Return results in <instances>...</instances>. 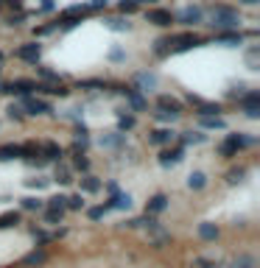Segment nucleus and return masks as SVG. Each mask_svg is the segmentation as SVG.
I'll return each mask as SVG.
<instances>
[{
  "label": "nucleus",
  "instance_id": "72a5a7b5",
  "mask_svg": "<svg viewBox=\"0 0 260 268\" xmlns=\"http://www.w3.org/2000/svg\"><path fill=\"white\" fill-rule=\"evenodd\" d=\"M118 9H121L123 14H131V11L137 9V0H121V3H118Z\"/></svg>",
  "mask_w": 260,
  "mask_h": 268
},
{
  "label": "nucleus",
  "instance_id": "5701e85b",
  "mask_svg": "<svg viewBox=\"0 0 260 268\" xmlns=\"http://www.w3.org/2000/svg\"><path fill=\"white\" fill-rule=\"evenodd\" d=\"M201 126L204 129H224V120L218 115H213V118H201Z\"/></svg>",
  "mask_w": 260,
  "mask_h": 268
},
{
  "label": "nucleus",
  "instance_id": "4468645a",
  "mask_svg": "<svg viewBox=\"0 0 260 268\" xmlns=\"http://www.w3.org/2000/svg\"><path fill=\"white\" fill-rule=\"evenodd\" d=\"M224 143H227V146H229V148H235V151H241V148L252 146L255 140H252V137H243V134H229V137H227Z\"/></svg>",
  "mask_w": 260,
  "mask_h": 268
},
{
  "label": "nucleus",
  "instance_id": "9d476101",
  "mask_svg": "<svg viewBox=\"0 0 260 268\" xmlns=\"http://www.w3.org/2000/svg\"><path fill=\"white\" fill-rule=\"evenodd\" d=\"M182 156H185L182 148H173V151H162V154H160V165H162V168H171V165L182 162Z\"/></svg>",
  "mask_w": 260,
  "mask_h": 268
},
{
  "label": "nucleus",
  "instance_id": "9b49d317",
  "mask_svg": "<svg viewBox=\"0 0 260 268\" xmlns=\"http://www.w3.org/2000/svg\"><path fill=\"white\" fill-rule=\"evenodd\" d=\"M165 207H168V196H162V193H157V196H151V199H148V207H146V212H148V215H157V212H162Z\"/></svg>",
  "mask_w": 260,
  "mask_h": 268
},
{
  "label": "nucleus",
  "instance_id": "c03bdc74",
  "mask_svg": "<svg viewBox=\"0 0 260 268\" xmlns=\"http://www.w3.org/2000/svg\"><path fill=\"white\" fill-rule=\"evenodd\" d=\"M104 215H106L104 207H93V209H90V218H93V221H98V218H104Z\"/></svg>",
  "mask_w": 260,
  "mask_h": 268
},
{
  "label": "nucleus",
  "instance_id": "6ab92c4d",
  "mask_svg": "<svg viewBox=\"0 0 260 268\" xmlns=\"http://www.w3.org/2000/svg\"><path fill=\"white\" fill-rule=\"evenodd\" d=\"M39 151L45 154V159H59L62 156V148L56 143H45V146H39Z\"/></svg>",
  "mask_w": 260,
  "mask_h": 268
},
{
  "label": "nucleus",
  "instance_id": "3c124183",
  "mask_svg": "<svg viewBox=\"0 0 260 268\" xmlns=\"http://www.w3.org/2000/svg\"><path fill=\"white\" fill-rule=\"evenodd\" d=\"M0 64H3V51H0Z\"/></svg>",
  "mask_w": 260,
  "mask_h": 268
},
{
  "label": "nucleus",
  "instance_id": "603ef678",
  "mask_svg": "<svg viewBox=\"0 0 260 268\" xmlns=\"http://www.w3.org/2000/svg\"><path fill=\"white\" fill-rule=\"evenodd\" d=\"M0 9H3V0H0Z\"/></svg>",
  "mask_w": 260,
  "mask_h": 268
},
{
  "label": "nucleus",
  "instance_id": "1a4fd4ad",
  "mask_svg": "<svg viewBox=\"0 0 260 268\" xmlns=\"http://www.w3.org/2000/svg\"><path fill=\"white\" fill-rule=\"evenodd\" d=\"M123 95L129 98V104H131V109H134V112H143V109H146V98L140 95V89H131V87H126V89H123Z\"/></svg>",
  "mask_w": 260,
  "mask_h": 268
},
{
  "label": "nucleus",
  "instance_id": "423d86ee",
  "mask_svg": "<svg viewBox=\"0 0 260 268\" xmlns=\"http://www.w3.org/2000/svg\"><path fill=\"white\" fill-rule=\"evenodd\" d=\"M146 20L154 23V26H160V28H168L173 23V14L165 9H151V11H146Z\"/></svg>",
  "mask_w": 260,
  "mask_h": 268
},
{
  "label": "nucleus",
  "instance_id": "e433bc0d",
  "mask_svg": "<svg viewBox=\"0 0 260 268\" xmlns=\"http://www.w3.org/2000/svg\"><path fill=\"white\" fill-rule=\"evenodd\" d=\"M154 118H157L160 123H171V120H176L179 115H173V112H162V109H160V112H154Z\"/></svg>",
  "mask_w": 260,
  "mask_h": 268
},
{
  "label": "nucleus",
  "instance_id": "37998d69",
  "mask_svg": "<svg viewBox=\"0 0 260 268\" xmlns=\"http://www.w3.org/2000/svg\"><path fill=\"white\" fill-rule=\"evenodd\" d=\"M26 263H45V254L42 251H34V254H28Z\"/></svg>",
  "mask_w": 260,
  "mask_h": 268
},
{
  "label": "nucleus",
  "instance_id": "ea45409f",
  "mask_svg": "<svg viewBox=\"0 0 260 268\" xmlns=\"http://www.w3.org/2000/svg\"><path fill=\"white\" fill-rule=\"evenodd\" d=\"M45 221H48V224H62V212H56V209H48V212H45Z\"/></svg>",
  "mask_w": 260,
  "mask_h": 268
},
{
  "label": "nucleus",
  "instance_id": "2eb2a0df",
  "mask_svg": "<svg viewBox=\"0 0 260 268\" xmlns=\"http://www.w3.org/2000/svg\"><path fill=\"white\" fill-rule=\"evenodd\" d=\"M199 238H201V240H216V238H218V226L210 224V221L199 224Z\"/></svg>",
  "mask_w": 260,
  "mask_h": 268
},
{
  "label": "nucleus",
  "instance_id": "49530a36",
  "mask_svg": "<svg viewBox=\"0 0 260 268\" xmlns=\"http://www.w3.org/2000/svg\"><path fill=\"white\" fill-rule=\"evenodd\" d=\"M28 184H31V187H45L48 179H28Z\"/></svg>",
  "mask_w": 260,
  "mask_h": 268
},
{
  "label": "nucleus",
  "instance_id": "c85d7f7f",
  "mask_svg": "<svg viewBox=\"0 0 260 268\" xmlns=\"http://www.w3.org/2000/svg\"><path fill=\"white\" fill-rule=\"evenodd\" d=\"M73 165H76L78 171H87V168H90V159L84 156V151H76V159H73Z\"/></svg>",
  "mask_w": 260,
  "mask_h": 268
},
{
  "label": "nucleus",
  "instance_id": "c9c22d12",
  "mask_svg": "<svg viewBox=\"0 0 260 268\" xmlns=\"http://www.w3.org/2000/svg\"><path fill=\"white\" fill-rule=\"evenodd\" d=\"M168 240H171V235H168V232H160V229H157V235H154V246H157V249H162Z\"/></svg>",
  "mask_w": 260,
  "mask_h": 268
},
{
  "label": "nucleus",
  "instance_id": "f8f14e48",
  "mask_svg": "<svg viewBox=\"0 0 260 268\" xmlns=\"http://www.w3.org/2000/svg\"><path fill=\"white\" fill-rule=\"evenodd\" d=\"M157 106H160L162 112H173V115H179V112H182V104H179L176 98H171V95H160Z\"/></svg>",
  "mask_w": 260,
  "mask_h": 268
},
{
  "label": "nucleus",
  "instance_id": "4be33fe9",
  "mask_svg": "<svg viewBox=\"0 0 260 268\" xmlns=\"http://www.w3.org/2000/svg\"><path fill=\"white\" fill-rule=\"evenodd\" d=\"M134 123H137V120H134L131 115H126V112L118 115V129H121V131H131V129H134Z\"/></svg>",
  "mask_w": 260,
  "mask_h": 268
},
{
  "label": "nucleus",
  "instance_id": "4c0bfd02",
  "mask_svg": "<svg viewBox=\"0 0 260 268\" xmlns=\"http://www.w3.org/2000/svg\"><path fill=\"white\" fill-rule=\"evenodd\" d=\"M56 182H59V184H70V182H73L67 168H59V171H56Z\"/></svg>",
  "mask_w": 260,
  "mask_h": 268
},
{
  "label": "nucleus",
  "instance_id": "f704fd0d",
  "mask_svg": "<svg viewBox=\"0 0 260 268\" xmlns=\"http://www.w3.org/2000/svg\"><path fill=\"white\" fill-rule=\"evenodd\" d=\"M23 207H26V209H42L45 201L42 199H23Z\"/></svg>",
  "mask_w": 260,
  "mask_h": 268
},
{
  "label": "nucleus",
  "instance_id": "c756f323",
  "mask_svg": "<svg viewBox=\"0 0 260 268\" xmlns=\"http://www.w3.org/2000/svg\"><path fill=\"white\" fill-rule=\"evenodd\" d=\"M191 268H221L218 263H213V260H204V257H196L193 260V266Z\"/></svg>",
  "mask_w": 260,
  "mask_h": 268
},
{
  "label": "nucleus",
  "instance_id": "8fccbe9b",
  "mask_svg": "<svg viewBox=\"0 0 260 268\" xmlns=\"http://www.w3.org/2000/svg\"><path fill=\"white\" fill-rule=\"evenodd\" d=\"M137 3H157V0H137Z\"/></svg>",
  "mask_w": 260,
  "mask_h": 268
},
{
  "label": "nucleus",
  "instance_id": "864d4df0",
  "mask_svg": "<svg viewBox=\"0 0 260 268\" xmlns=\"http://www.w3.org/2000/svg\"><path fill=\"white\" fill-rule=\"evenodd\" d=\"M0 70H3V64H0Z\"/></svg>",
  "mask_w": 260,
  "mask_h": 268
},
{
  "label": "nucleus",
  "instance_id": "de8ad7c7",
  "mask_svg": "<svg viewBox=\"0 0 260 268\" xmlns=\"http://www.w3.org/2000/svg\"><path fill=\"white\" fill-rule=\"evenodd\" d=\"M11 6H14V9H23V0H9Z\"/></svg>",
  "mask_w": 260,
  "mask_h": 268
},
{
  "label": "nucleus",
  "instance_id": "393cba45",
  "mask_svg": "<svg viewBox=\"0 0 260 268\" xmlns=\"http://www.w3.org/2000/svg\"><path fill=\"white\" fill-rule=\"evenodd\" d=\"M101 146H106V148H118V146H123V134H109V137L101 140Z\"/></svg>",
  "mask_w": 260,
  "mask_h": 268
},
{
  "label": "nucleus",
  "instance_id": "0eeeda50",
  "mask_svg": "<svg viewBox=\"0 0 260 268\" xmlns=\"http://www.w3.org/2000/svg\"><path fill=\"white\" fill-rule=\"evenodd\" d=\"M173 51H191V48H196V45H201V39L196 34H179V36H173Z\"/></svg>",
  "mask_w": 260,
  "mask_h": 268
},
{
  "label": "nucleus",
  "instance_id": "f3484780",
  "mask_svg": "<svg viewBox=\"0 0 260 268\" xmlns=\"http://www.w3.org/2000/svg\"><path fill=\"white\" fill-rule=\"evenodd\" d=\"M14 156H23V148L20 146H3L0 148V162H9Z\"/></svg>",
  "mask_w": 260,
  "mask_h": 268
},
{
  "label": "nucleus",
  "instance_id": "412c9836",
  "mask_svg": "<svg viewBox=\"0 0 260 268\" xmlns=\"http://www.w3.org/2000/svg\"><path fill=\"white\" fill-rule=\"evenodd\" d=\"M81 190L84 193H98L101 190V182H98L96 176H84V179H81Z\"/></svg>",
  "mask_w": 260,
  "mask_h": 268
},
{
  "label": "nucleus",
  "instance_id": "2f4dec72",
  "mask_svg": "<svg viewBox=\"0 0 260 268\" xmlns=\"http://www.w3.org/2000/svg\"><path fill=\"white\" fill-rule=\"evenodd\" d=\"M36 73H39V76H42L45 81H56V84H59V76H56V73H53L51 67H36Z\"/></svg>",
  "mask_w": 260,
  "mask_h": 268
},
{
  "label": "nucleus",
  "instance_id": "a18cd8bd",
  "mask_svg": "<svg viewBox=\"0 0 260 268\" xmlns=\"http://www.w3.org/2000/svg\"><path fill=\"white\" fill-rule=\"evenodd\" d=\"M218 151H221L224 156H235V154H238V151H235V148H229L227 143H221V148H218Z\"/></svg>",
  "mask_w": 260,
  "mask_h": 268
},
{
  "label": "nucleus",
  "instance_id": "b1692460",
  "mask_svg": "<svg viewBox=\"0 0 260 268\" xmlns=\"http://www.w3.org/2000/svg\"><path fill=\"white\" fill-rule=\"evenodd\" d=\"M243 176H246V168H232V171L227 173V182H229V184H238Z\"/></svg>",
  "mask_w": 260,
  "mask_h": 268
},
{
  "label": "nucleus",
  "instance_id": "7c9ffc66",
  "mask_svg": "<svg viewBox=\"0 0 260 268\" xmlns=\"http://www.w3.org/2000/svg\"><path fill=\"white\" fill-rule=\"evenodd\" d=\"M109 28H112V31H129L131 23L129 20H109Z\"/></svg>",
  "mask_w": 260,
  "mask_h": 268
},
{
  "label": "nucleus",
  "instance_id": "473e14b6",
  "mask_svg": "<svg viewBox=\"0 0 260 268\" xmlns=\"http://www.w3.org/2000/svg\"><path fill=\"white\" fill-rule=\"evenodd\" d=\"M9 118H11V120H23V118H26L23 106H20V104H11L9 106Z\"/></svg>",
  "mask_w": 260,
  "mask_h": 268
},
{
  "label": "nucleus",
  "instance_id": "cd10ccee",
  "mask_svg": "<svg viewBox=\"0 0 260 268\" xmlns=\"http://www.w3.org/2000/svg\"><path fill=\"white\" fill-rule=\"evenodd\" d=\"M20 221V215L17 212H6V215L0 218V229H6V226H14Z\"/></svg>",
  "mask_w": 260,
  "mask_h": 268
},
{
  "label": "nucleus",
  "instance_id": "58836bf2",
  "mask_svg": "<svg viewBox=\"0 0 260 268\" xmlns=\"http://www.w3.org/2000/svg\"><path fill=\"white\" fill-rule=\"evenodd\" d=\"M65 207H70V209H81V207H84V199H81V196H70Z\"/></svg>",
  "mask_w": 260,
  "mask_h": 268
},
{
  "label": "nucleus",
  "instance_id": "7ed1b4c3",
  "mask_svg": "<svg viewBox=\"0 0 260 268\" xmlns=\"http://www.w3.org/2000/svg\"><path fill=\"white\" fill-rule=\"evenodd\" d=\"M243 112H246V118H252V120L260 118V92L258 89H252L249 95H243Z\"/></svg>",
  "mask_w": 260,
  "mask_h": 268
},
{
  "label": "nucleus",
  "instance_id": "09e8293b",
  "mask_svg": "<svg viewBox=\"0 0 260 268\" xmlns=\"http://www.w3.org/2000/svg\"><path fill=\"white\" fill-rule=\"evenodd\" d=\"M241 3H246V6H255V3H258V0H241Z\"/></svg>",
  "mask_w": 260,
  "mask_h": 268
},
{
  "label": "nucleus",
  "instance_id": "a19ab883",
  "mask_svg": "<svg viewBox=\"0 0 260 268\" xmlns=\"http://www.w3.org/2000/svg\"><path fill=\"white\" fill-rule=\"evenodd\" d=\"M204 140V134H199V131H188L185 134V143H201Z\"/></svg>",
  "mask_w": 260,
  "mask_h": 268
},
{
  "label": "nucleus",
  "instance_id": "f257e3e1",
  "mask_svg": "<svg viewBox=\"0 0 260 268\" xmlns=\"http://www.w3.org/2000/svg\"><path fill=\"white\" fill-rule=\"evenodd\" d=\"M241 26V11L232 6H216L213 9V28H238Z\"/></svg>",
  "mask_w": 260,
  "mask_h": 268
},
{
  "label": "nucleus",
  "instance_id": "a211bd4d",
  "mask_svg": "<svg viewBox=\"0 0 260 268\" xmlns=\"http://www.w3.org/2000/svg\"><path fill=\"white\" fill-rule=\"evenodd\" d=\"M137 87L140 89H154L157 87V76L154 73H140L137 76Z\"/></svg>",
  "mask_w": 260,
  "mask_h": 268
},
{
  "label": "nucleus",
  "instance_id": "20e7f679",
  "mask_svg": "<svg viewBox=\"0 0 260 268\" xmlns=\"http://www.w3.org/2000/svg\"><path fill=\"white\" fill-rule=\"evenodd\" d=\"M23 112L26 115H51V104L48 101H39V98H26L23 101Z\"/></svg>",
  "mask_w": 260,
  "mask_h": 268
},
{
  "label": "nucleus",
  "instance_id": "39448f33",
  "mask_svg": "<svg viewBox=\"0 0 260 268\" xmlns=\"http://www.w3.org/2000/svg\"><path fill=\"white\" fill-rule=\"evenodd\" d=\"M201 20H204V11H201L199 6H188V9L179 11V23H182V26H199Z\"/></svg>",
  "mask_w": 260,
  "mask_h": 268
},
{
  "label": "nucleus",
  "instance_id": "6e6552de",
  "mask_svg": "<svg viewBox=\"0 0 260 268\" xmlns=\"http://www.w3.org/2000/svg\"><path fill=\"white\" fill-rule=\"evenodd\" d=\"M129 207H131V196L129 193H115L112 199L104 204L106 212H109V209H129Z\"/></svg>",
  "mask_w": 260,
  "mask_h": 268
},
{
  "label": "nucleus",
  "instance_id": "bb28decb",
  "mask_svg": "<svg viewBox=\"0 0 260 268\" xmlns=\"http://www.w3.org/2000/svg\"><path fill=\"white\" fill-rule=\"evenodd\" d=\"M258 61H260V51L258 48H252V51L246 53V64H249V70H258Z\"/></svg>",
  "mask_w": 260,
  "mask_h": 268
},
{
  "label": "nucleus",
  "instance_id": "f03ea898",
  "mask_svg": "<svg viewBox=\"0 0 260 268\" xmlns=\"http://www.w3.org/2000/svg\"><path fill=\"white\" fill-rule=\"evenodd\" d=\"M39 56H42V45H39V42H26V45H20V48H17V59H23V61L36 64Z\"/></svg>",
  "mask_w": 260,
  "mask_h": 268
},
{
  "label": "nucleus",
  "instance_id": "79ce46f5",
  "mask_svg": "<svg viewBox=\"0 0 260 268\" xmlns=\"http://www.w3.org/2000/svg\"><path fill=\"white\" fill-rule=\"evenodd\" d=\"M232 268H252V257H238L232 263Z\"/></svg>",
  "mask_w": 260,
  "mask_h": 268
},
{
  "label": "nucleus",
  "instance_id": "a878e982",
  "mask_svg": "<svg viewBox=\"0 0 260 268\" xmlns=\"http://www.w3.org/2000/svg\"><path fill=\"white\" fill-rule=\"evenodd\" d=\"M65 204H67V199H65V196H53V199H48V209H56V212H62V209H65Z\"/></svg>",
  "mask_w": 260,
  "mask_h": 268
},
{
  "label": "nucleus",
  "instance_id": "aec40b11",
  "mask_svg": "<svg viewBox=\"0 0 260 268\" xmlns=\"http://www.w3.org/2000/svg\"><path fill=\"white\" fill-rule=\"evenodd\" d=\"M218 42L227 45V48H238L243 42V36L241 34H218Z\"/></svg>",
  "mask_w": 260,
  "mask_h": 268
},
{
  "label": "nucleus",
  "instance_id": "ddd939ff",
  "mask_svg": "<svg viewBox=\"0 0 260 268\" xmlns=\"http://www.w3.org/2000/svg\"><path fill=\"white\" fill-rule=\"evenodd\" d=\"M148 140L154 143V146H168L173 140V131L171 129H154L151 134H148Z\"/></svg>",
  "mask_w": 260,
  "mask_h": 268
},
{
  "label": "nucleus",
  "instance_id": "dca6fc26",
  "mask_svg": "<svg viewBox=\"0 0 260 268\" xmlns=\"http://www.w3.org/2000/svg\"><path fill=\"white\" fill-rule=\"evenodd\" d=\"M204 184H207V176L201 171H193L191 176H188V187H191V190H201Z\"/></svg>",
  "mask_w": 260,
  "mask_h": 268
}]
</instances>
